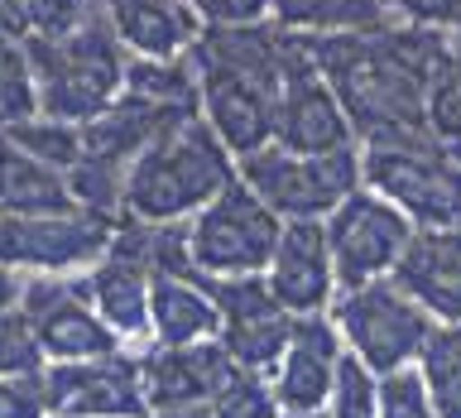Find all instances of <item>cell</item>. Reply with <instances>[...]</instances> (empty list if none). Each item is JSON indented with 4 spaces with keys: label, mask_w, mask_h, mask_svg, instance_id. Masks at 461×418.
<instances>
[{
    "label": "cell",
    "mask_w": 461,
    "mask_h": 418,
    "mask_svg": "<svg viewBox=\"0 0 461 418\" xmlns=\"http://www.w3.org/2000/svg\"><path fill=\"white\" fill-rule=\"evenodd\" d=\"M187 58L197 72L202 121L216 130V140L236 159L274 144L288 58L284 29H202Z\"/></svg>",
    "instance_id": "cell-1"
},
{
    "label": "cell",
    "mask_w": 461,
    "mask_h": 418,
    "mask_svg": "<svg viewBox=\"0 0 461 418\" xmlns=\"http://www.w3.org/2000/svg\"><path fill=\"white\" fill-rule=\"evenodd\" d=\"M240 178L236 154L216 140L202 115H183L144 150L125 173V216L130 222H193Z\"/></svg>",
    "instance_id": "cell-2"
},
{
    "label": "cell",
    "mask_w": 461,
    "mask_h": 418,
    "mask_svg": "<svg viewBox=\"0 0 461 418\" xmlns=\"http://www.w3.org/2000/svg\"><path fill=\"white\" fill-rule=\"evenodd\" d=\"M24 53H29L34 86H39V115H53V121H68V125H86L106 106H115L125 92L130 58L121 49V39L111 34L101 5L77 29H63V34H24Z\"/></svg>",
    "instance_id": "cell-3"
},
{
    "label": "cell",
    "mask_w": 461,
    "mask_h": 418,
    "mask_svg": "<svg viewBox=\"0 0 461 418\" xmlns=\"http://www.w3.org/2000/svg\"><path fill=\"white\" fill-rule=\"evenodd\" d=\"M366 187L384 193L413 226H461V144L428 130L366 140Z\"/></svg>",
    "instance_id": "cell-4"
},
{
    "label": "cell",
    "mask_w": 461,
    "mask_h": 418,
    "mask_svg": "<svg viewBox=\"0 0 461 418\" xmlns=\"http://www.w3.org/2000/svg\"><path fill=\"white\" fill-rule=\"evenodd\" d=\"M240 183L279 216V222H327L356 187H366L360 150H327V154H294L284 144L236 159Z\"/></svg>",
    "instance_id": "cell-5"
},
{
    "label": "cell",
    "mask_w": 461,
    "mask_h": 418,
    "mask_svg": "<svg viewBox=\"0 0 461 418\" xmlns=\"http://www.w3.org/2000/svg\"><path fill=\"white\" fill-rule=\"evenodd\" d=\"M327 317L337 323L346 351L375 375H394V370L418 366L428 337L438 332V323L394 279L341 288L337 303L327 308Z\"/></svg>",
    "instance_id": "cell-6"
},
{
    "label": "cell",
    "mask_w": 461,
    "mask_h": 418,
    "mask_svg": "<svg viewBox=\"0 0 461 418\" xmlns=\"http://www.w3.org/2000/svg\"><path fill=\"white\" fill-rule=\"evenodd\" d=\"M279 236H284V222L240 178L187 222V245H193V265L202 279L265 274Z\"/></svg>",
    "instance_id": "cell-7"
},
{
    "label": "cell",
    "mask_w": 461,
    "mask_h": 418,
    "mask_svg": "<svg viewBox=\"0 0 461 418\" xmlns=\"http://www.w3.org/2000/svg\"><path fill=\"white\" fill-rule=\"evenodd\" d=\"M20 313L29 317V332H34L49 366L125 351V341L101 323L86 274H29L20 294Z\"/></svg>",
    "instance_id": "cell-8"
},
{
    "label": "cell",
    "mask_w": 461,
    "mask_h": 418,
    "mask_svg": "<svg viewBox=\"0 0 461 418\" xmlns=\"http://www.w3.org/2000/svg\"><path fill=\"white\" fill-rule=\"evenodd\" d=\"M413 231L418 226L384 193L356 187L327 216V245H331V265H337V284L360 288V284L389 279L394 265L403 259V250H409Z\"/></svg>",
    "instance_id": "cell-9"
},
{
    "label": "cell",
    "mask_w": 461,
    "mask_h": 418,
    "mask_svg": "<svg viewBox=\"0 0 461 418\" xmlns=\"http://www.w3.org/2000/svg\"><path fill=\"white\" fill-rule=\"evenodd\" d=\"M121 222L92 212L58 216H0V265L14 274H86L111 250Z\"/></svg>",
    "instance_id": "cell-10"
},
{
    "label": "cell",
    "mask_w": 461,
    "mask_h": 418,
    "mask_svg": "<svg viewBox=\"0 0 461 418\" xmlns=\"http://www.w3.org/2000/svg\"><path fill=\"white\" fill-rule=\"evenodd\" d=\"M274 144L294 154H327V150H351L356 125L346 115L337 86L317 68V53L308 39L288 34V58H284V92H279V125Z\"/></svg>",
    "instance_id": "cell-11"
},
{
    "label": "cell",
    "mask_w": 461,
    "mask_h": 418,
    "mask_svg": "<svg viewBox=\"0 0 461 418\" xmlns=\"http://www.w3.org/2000/svg\"><path fill=\"white\" fill-rule=\"evenodd\" d=\"M43 399L58 418H149L140 380V351L43 366Z\"/></svg>",
    "instance_id": "cell-12"
},
{
    "label": "cell",
    "mask_w": 461,
    "mask_h": 418,
    "mask_svg": "<svg viewBox=\"0 0 461 418\" xmlns=\"http://www.w3.org/2000/svg\"><path fill=\"white\" fill-rule=\"evenodd\" d=\"M216 308H221V341L226 356L240 370L274 375V366L284 360L288 341H294L298 317L279 308V298L269 294L265 274H240V279H207Z\"/></svg>",
    "instance_id": "cell-13"
},
{
    "label": "cell",
    "mask_w": 461,
    "mask_h": 418,
    "mask_svg": "<svg viewBox=\"0 0 461 418\" xmlns=\"http://www.w3.org/2000/svg\"><path fill=\"white\" fill-rule=\"evenodd\" d=\"M86 288L92 303L115 337L125 346L130 341H149V288H154V269L144 255V222L121 216L111 236V250L86 269Z\"/></svg>",
    "instance_id": "cell-14"
},
{
    "label": "cell",
    "mask_w": 461,
    "mask_h": 418,
    "mask_svg": "<svg viewBox=\"0 0 461 418\" xmlns=\"http://www.w3.org/2000/svg\"><path fill=\"white\" fill-rule=\"evenodd\" d=\"M236 375V360L226 356L221 341H197V346H140V380L144 399L154 413H178V409H212L221 385Z\"/></svg>",
    "instance_id": "cell-15"
},
{
    "label": "cell",
    "mask_w": 461,
    "mask_h": 418,
    "mask_svg": "<svg viewBox=\"0 0 461 418\" xmlns=\"http://www.w3.org/2000/svg\"><path fill=\"white\" fill-rule=\"evenodd\" d=\"M265 284L279 298V308H288L294 317L327 313L341 294L331 245H327V222H284V236L274 245Z\"/></svg>",
    "instance_id": "cell-16"
},
{
    "label": "cell",
    "mask_w": 461,
    "mask_h": 418,
    "mask_svg": "<svg viewBox=\"0 0 461 418\" xmlns=\"http://www.w3.org/2000/svg\"><path fill=\"white\" fill-rule=\"evenodd\" d=\"M346 360V341L327 313L298 317L294 341H288L284 360L274 366L269 385L284 413H327V399L337 389V370Z\"/></svg>",
    "instance_id": "cell-17"
},
{
    "label": "cell",
    "mask_w": 461,
    "mask_h": 418,
    "mask_svg": "<svg viewBox=\"0 0 461 418\" xmlns=\"http://www.w3.org/2000/svg\"><path fill=\"white\" fill-rule=\"evenodd\" d=\"M389 279L432 323H461V226H418Z\"/></svg>",
    "instance_id": "cell-18"
},
{
    "label": "cell",
    "mask_w": 461,
    "mask_h": 418,
    "mask_svg": "<svg viewBox=\"0 0 461 418\" xmlns=\"http://www.w3.org/2000/svg\"><path fill=\"white\" fill-rule=\"evenodd\" d=\"M111 34L121 49L144 63H173L187 58L193 43L202 39V20L187 0H101Z\"/></svg>",
    "instance_id": "cell-19"
},
{
    "label": "cell",
    "mask_w": 461,
    "mask_h": 418,
    "mask_svg": "<svg viewBox=\"0 0 461 418\" xmlns=\"http://www.w3.org/2000/svg\"><path fill=\"white\" fill-rule=\"evenodd\" d=\"M221 337V308L202 274H154L149 288V341L197 346Z\"/></svg>",
    "instance_id": "cell-20"
},
{
    "label": "cell",
    "mask_w": 461,
    "mask_h": 418,
    "mask_svg": "<svg viewBox=\"0 0 461 418\" xmlns=\"http://www.w3.org/2000/svg\"><path fill=\"white\" fill-rule=\"evenodd\" d=\"M77 212L68 187V173L39 164L20 144L0 135V216H58Z\"/></svg>",
    "instance_id": "cell-21"
},
{
    "label": "cell",
    "mask_w": 461,
    "mask_h": 418,
    "mask_svg": "<svg viewBox=\"0 0 461 418\" xmlns=\"http://www.w3.org/2000/svg\"><path fill=\"white\" fill-rule=\"evenodd\" d=\"M389 0H274L269 14L284 34L337 39V34H380Z\"/></svg>",
    "instance_id": "cell-22"
},
{
    "label": "cell",
    "mask_w": 461,
    "mask_h": 418,
    "mask_svg": "<svg viewBox=\"0 0 461 418\" xmlns=\"http://www.w3.org/2000/svg\"><path fill=\"white\" fill-rule=\"evenodd\" d=\"M418 375H423L438 413L461 418V323H438L423 356H418Z\"/></svg>",
    "instance_id": "cell-23"
},
{
    "label": "cell",
    "mask_w": 461,
    "mask_h": 418,
    "mask_svg": "<svg viewBox=\"0 0 461 418\" xmlns=\"http://www.w3.org/2000/svg\"><path fill=\"white\" fill-rule=\"evenodd\" d=\"M39 115V86L24 53V34H0V135Z\"/></svg>",
    "instance_id": "cell-24"
},
{
    "label": "cell",
    "mask_w": 461,
    "mask_h": 418,
    "mask_svg": "<svg viewBox=\"0 0 461 418\" xmlns=\"http://www.w3.org/2000/svg\"><path fill=\"white\" fill-rule=\"evenodd\" d=\"M10 144H20L24 154H34L39 164H49L58 173H72L82 164V125L53 121V115H34V121L5 130Z\"/></svg>",
    "instance_id": "cell-25"
},
{
    "label": "cell",
    "mask_w": 461,
    "mask_h": 418,
    "mask_svg": "<svg viewBox=\"0 0 461 418\" xmlns=\"http://www.w3.org/2000/svg\"><path fill=\"white\" fill-rule=\"evenodd\" d=\"M279 399H274L269 375L259 370H240L221 385V395L212 399V418H279Z\"/></svg>",
    "instance_id": "cell-26"
},
{
    "label": "cell",
    "mask_w": 461,
    "mask_h": 418,
    "mask_svg": "<svg viewBox=\"0 0 461 418\" xmlns=\"http://www.w3.org/2000/svg\"><path fill=\"white\" fill-rule=\"evenodd\" d=\"M327 418H380V375L366 370L346 351L337 370V389L327 399Z\"/></svg>",
    "instance_id": "cell-27"
},
{
    "label": "cell",
    "mask_w": 461,
    "mask_h": 418,
    "mask_svg": "<svg viewBox=\"0 0 461 418\" xmlns=\"http://www.w3.org/2000/svg\"><path fill=\"white\" fill-rule=\"evenodd\" d=\"M380 418H442L432 395H428V385H423V375H418V366L380 375Z\"/></svg>",
    "instance_id": "cell-28"
},
{
    "label": "cell",
    "mask_w": 461,
    "mask_h": 418,
    "mask_svg": "<svg viewBox=\"0 0 461 418\" xmlns=\"http://www.w3.org/2000/svg\"><path fill=\"white\" fill-rule=\"evenodd\" d=\"M49 360H43L34 332H29V317L14 308L0 317V375H39Z\"/></svg>",
    "instance_id": "cell-29"
},
{
    "label": "cell",
    "mask_w": 461,
    "mask_h": 418,
    "mask_svg": "<svg viewBox=\"0 0 461 418\" xmlns=\"http://www.w3.org/2000/svg\"><path fill=\"white\" fill-rule=\"evenodd\" d=\"M202 29H250L269 14L274 0H187Z\"/></svg>",
    "instance_id": "cell-30"
},
{
    "label": "cell",
    "mask_w": 461,
    "mask_h": 418,
    "mask_svg": "<svg viewBox=\"0 0 461 418\" xmlns=\"http://www.w3.org/2000/svg\"><path fill=\"white\" fill-rule=\"evenodd\" d=\"M0 418H49L43 370L39 375H0Z\"/></svg>",
    "instance_id": "cell-31"
},
{
    "label": "cell",
    "mask_w": 461,
    "mask_h": 418,
    "mask_svg": "<svg viewBox=\"0 0 461 418\" xmlns=\"http://www.w3.org/2000/svg\"><path fill=\"white\" fill-rule=\"evenodd\" d=\"M389 5L423 29H461V0H389Z\"/></svg>",
    "instance_id": "cell-32"
},
{
    "label": "cell",
    "mask_w": 461,
    "mask_h": 418,
    "mask_svg": "<svg viewBox=\"0 0 461 418\" xmlns=\"http://www.w3.org/2000/svg\"><path fill=\"white\" fill-rule=\"evenodd\" d=\"M20 294H24V274H14V269L0 265V317L20 308Z\"/></svg>",
    "instance_id": "cell-33"
},
{
    "label": "cell",
    "mask_w": 461,
    "mask_h": 418,
    "mask_svg": "<svg viewBox=\"0 0 461 418\" xmlns=\"http://www.w3.org/2000/svg\"><path fill=\"white\" fill-rule=\"evenodd\" d=\"M0 34H24V14H20V0H0Z\"/></svg>",
    "instance_id": "cell-34"
},
{
    "label": "cell",
    "mask_w": 461,
    "mask_h": 418,
    "mask_svg": "<svg viewBox=\"0 0 461 418\" xmlns=\"http://www.w3.org/2000/svg\"><path fill=\"white\" fill-rule=\"evenodd\" d=\"M154 418H212V409H178V413H154Z\"/></svg>",
    "instance_id": "cell-35"
},
{
    "label": "cell",
    "mask_w": 461,
    "mask_h": 418,
    "mask_svg": "<svg viewBox=\"0 0 461 418\" xmlns=\"http://www.w3.org/2000/svg\"><path fill=\"white\" fill-rule=\"evenodd\" d=\"M279 418H327V413H279Z\"/></svg>",
    "instance_id": "cell-36"
},
{
    "label": "cell",
    "mask_w": 461,
    "mask_h": 418,
    "mask_svg": "<svg viewBox=\"0 0 461 418\" xmlns=\"http://www.w3.org/2000/svg\"><path fill=\"white\" fill-rule=\"evenodd\" d=\"M49 418H58V413H49Z\"/></svg>",
    "instance_id": "cell-37"
}]
</instances>
